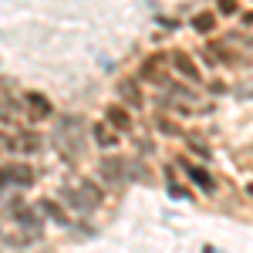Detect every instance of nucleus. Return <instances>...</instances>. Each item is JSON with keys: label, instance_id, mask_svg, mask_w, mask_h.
I'll return each mask as SVG.
<instances>
[{"label": "nucleus", "instance_id": "nucleus-1", "mask_svg": "<svg viewBox=\"0 0 253 253\" xmlns=\"http://www.w3.org/2000/svg\"><path fill=\"white\" fill-rule=\"evenodd\" d=\"M54 138H58V149L68 159H78L84 152V122L78 115H64L58 132H54Z\"/></svg>", "mask_w": 253, "mask_h": 253}, {"label": "nucleus", "instance_id": "nucleus-2", "mask_svg": "<svg viewBox=\"0 0 253 253\" xmlns=\"http://www.w3.org/2000/svg\"><path fill=\"white\" fill-rule=\"evenodd\" d=\"M61 199H64L71 210L88 213V210L101 206V189H98V186H91V182H81V186H64V189H61Z\"/></svg>", "mask_w": 253, "mask_h": 253}, {"label": "nucleus", "instance_id": "nucleus-3", "mask_svg": "<svg viewBox=\"0 0 253 253\" xmlns=\"http://www.w3.org/2000/svg\"><path fill=\"white\" fill-rule=\"evenodd\" d=\"M98 175H101L105 182H112V186L132 182V162H128V159H122V156H108V159H101Z\"/></svg>", "mask_w": 253, "mask_h": 253}, {"label": "nucleus", "instance_id": "nucleus-4", "mask_svg": "<svg viewBox=\"0 0 253 253\" xmlns=\"http://www.w3.org/2000/svg\"><path fill=\"white\" fill-rule=\"evenodd\" d=\"M7 186H34V166H27V162L0 166V189H7Z\"/></svg>", "mask_w": 253, "mask_h": 253}, {"label": "nucleus", "instance_id": "nucleus-5", "mask_svg": "<svg viewBox=\"0 0 253 253\" xmlns=\"http://www.w3.org/2000/svg\"><path fill=\"white\" fill-rule=\"evenodd\" d=\"M10 213H14V219H17L27 233L38 240V236H41V219L34 216V210H31V206H20V203H14V210H10Z\"/></svg>", "mask_w": 253, "mask_h": 253}, {"label": "nucleus", "instance_id": "nucleus-6", "mask_svg": "<svg viewBox=\"0 0 253 253\" xmlns=\"http://www.w3.org/2000/svg\"><path fill=\"white\" fill-rule=\"evenodd\" d=\"M115 95L122 98L125 105H132V108H142V101H145V98H142V88H138L132 78H122V81H118V84H115Z\"/></svg>", "mask_w": 253, "mask_h": 253}, {"label": "nucleus", "instance_id": "nucleus-7", "mask_svg": "<svg viewBox=\"0 0 253 253\" xmlns=\"http://www.w3.org/2000/svg\"><path fill=\"white\" fill-rule=\"evenodd\" d=\"M169 64H172L175 71L182 75V78H189V81H199V68H196V61L186 54V51H172L169 54Z\"/></svg>", "mask_w": 253, "mask_h": 253}, {"label": "nucleus", "instance_id": "nucleus-8", "mask_svg": "<svg viewBox=\"0 0 253 253\" xmlns=\"http://www.w3.org/2000/svg\"><path fill=\"white\" fill-rule=\"evenodd\" d=\"M24 101H27V112H31V118H38V122H41V118L51 115V101H47L44 95H38V91H31Z\"/></svg>", "mask_w": 253, "mask_h": 253}, {"label": "nucleus", "instance_id": "nucleus-9", "mask_svg": "<svg viewBox=\"0 0 253 253\" xmlns=\"http://www.w3.org/2000/svg\"><path fill=\"white\" fill-rule=\"evenodd\" d=\"M169 61V54H152V58L142 61V68H138V78H156V71Z\"/></svg>", "mask_w": 253, "mask_h": 253}, {"label": "nucleus", "instance_id": "nucleus-10", "mask_svg": "<svg viewBox=\"0 0 253 253\" xmlns=\"http://www.w3.org/2000/svg\"><path fill=\"white\" fill-rule=\"evenodd\" d=\"M91 132H95V142L101 145V149H115L118 145V135L108 128V125H91Z\"/></svg>", "mask_w": 253, "mask_h": 253}, {"label": "nucleus", "instance_id": "nucleus-11", "mask_svg": "<svg viewBox=\"0 0 253 253\" xmlns=\"http://www.w3.org/2000/svg\"><path fill=\"white\" fill-rule=\"evenodd\" d=\"M186 172L193 175V182L199 186V189H206V193H213V189H216V182H213V175H210V172H203V169H196V166H186Z\"/></svg>", "mask_w": 253, "mask_h": 253}, {"label": "nucleus", "instance_id": "nucleus-12", "mask_svg": "<svg viewBox=\"0 0 253 253\" xmlns=\"http://www.w3.org/2000/svg\"><path fill=\"white\" fill-rule=\"evenodd\" d=\"M108 122H112V125H118V128H132L128 112H125V108H118V105H112V108H108Z\"/></svg>", "mask_w": 253, "mask_h": 253}, {"label": "nucleus", "instance_id": "nucleus-13", "mask_svg": "<svg viewBox=\"0 0 253 253\" xmlns=\"http://www.w3.org/2000/svg\"><path fill=\"white\" fill-rule=\"evenodd\" d=\"M193 27H196V31H199V34H210V31H213V27H216L213 14H196V17H193Z\"/></svg>", "mask_w": 253, "mask_h": 253}, {"label": "nucleus", "instance_id": "nucleus-14", "mask_svg": "<svg viewBox=\"0 0 253 253\" xmlns=\"http://www.w3.org/2000/svg\"><path fill=\"white\" fill-rule=\"evenodd\" d=\"M41 210H44V213L51 216V219H58V223H64V213L58 210V203H51V199H44V203H41Z\"/></svg>", "mask_w": 253, "mask_h": 253}, {"label": "nucleus", "instance_id": "nucleus-15", "mask_svg": "<svg viewBox=\"0 0 253 253\" xmlns=\"http://www.w3.org/2000/svg\"><path fill=\"white\" fill-rule=\"evenodd\" d=\"M156 125H159V132H166V135H179V125L175 122H169V118H156Z\"/></svg>", "mask_w": 253, "mask_h": 253}, {"label": "nucleus", "instance_id": "nucleus-16", "mask_svg": "<svg viewBox=\"0 0 253 253\" xmlns=\"http://www.w3.org/2000/svg\"><path fill=\"white\" fill-rule=\"evenodd\" d=\"M41 138L38 135H20V149H38Z\"/></svg>", "mask_w": 253, "mask_h": 253}, {"label": "nucleus", "instance_id": "nucleus-17", "mask_svg": "<svg viewBox=\"0 0 253 253\" xmlns=\"http://www.w3.org/2000/svg\"><path fill=\"white\" fill-rule=\"evenodd\" d=\"M219 10L223 14H236V0H219Z\"/></svg>", "mask_w": 253, "mask_h": 253}]
</instances>
